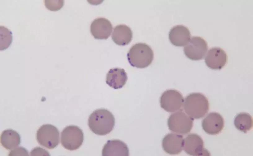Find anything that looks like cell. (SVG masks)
<instances>
[{"label": "cell", "instance_id": "obj_7", "mask_svg": "<svg viewBox=\"0 0 253 156\" xmlns=\"http://www.w3.org/2000/svg\"><path fill=\"white\" fill-rule=\"evenodd\" d=\"M184 102L182 94L175 89L165 91L162 94L160 99L161 108L169 112H173L181 110Z\"/></svg>", "mask_w": 253, "mask_h": 156}, {"label": "cell", "instance_id": "obj_22", "mask_svg": "<svg viewBox=\"0 0 253 156\" xmlns=\"http://www.w3.org/2000/svg\"><path fill=\"white\" fill-rule=\"evenodd\" d=\"M9 156H29L28 151L24 148L19 147L16 148L14 150H11L9 153Z\"/></svg>", "mask_w": 253, "mask_h": 156}, {"label": "cell", "instance_id": "obj_20", "mask_svg": "<svg viewBox=\"0 0 253 156\" xmlns=\"http://www.w3.org/2000/svg\"><path fill=\"white\" fill-rule=\"evenodd\" d=\"M0 50H4L11 45L12 40V33L4 26H0Z\"/></svg>", "mask_w": 253, "mask_h": 156}, {"label": "cell", "instance_id": "obj_13", "mask_svg": "<svg viewBox=\"0 0 253 156\" xmlns=\"http://www.w3.org/2000/svg\"><path fill=\"white\" fill-rule=\"evenodd\" d=\"M183 140L182 136L180 134L169 133L162 139V148L168 154L171 155L179 154L183 149Z\"/></svg>", "mask_w": 253, "mask_h": 156}, {"label": "cell", "instance_id": "obj_2", "mask_svg": "<svg viewBox=\"0 0 253 156\" xmlns=\"http://www.w3.org/2000/svg\"><path fill=\"white\" fill-rule=\"evenodd\" d=\"M184 103L185 113L193 119L202 118L209 110V104L207 98L199 93L189 94L185 98Z\"/></svg>", "mask_w": 253, "mask_h": 156}, {"label": "cell", "instance_id": "obj_11", "mask_svg": "<svg viewBox=\"0 0 253 156\" xmlns=\"http://www.w3.org/2000/svg\"><path fill=\"white\" fill-rule=\"evenodd\" d=\"M227 56L225 52L219 47H213L207 52L205 58L208 67L214 70L222 69L226 64Z\"/></svg>", "mask_w": 253, "mask_h": 156}, {"label": "cell", "instance_id": "obj_14", "mask_svg": "<svg viewBox=\"0 0 253 156\" xmlns=\"http://www.w3.org/2000/svg\"><path fill=\"white\" fill-rule=\"evenodd\" d=\"M191 34L188 28L182 25L173 27L170 31L169 38L170 42L176 46H184L189 41Z\"/></svg>", "mask_w": 253, "mask_h": 156}, {"label": "cell", "instance_id": "obj_12", "mask_svg": "<svg viewBox=\"0 0 253 156\" xmlns=\"http://www.w3.org/2000/svg\"><path fill=\"white\" fill-rule=\"evenodd\" d=\"M113 26L110 21L104 18L94 20L90 26V32L93 37L98 39H106L110 35Z\"/></svg>", "mask_w": 253, "mask_h": 156}, {"label": "cell", "instance_id": "obj_15", "mask_svg": "<svg viewBox=\"0 0 253 156\" xmlns=\"http://www.w3.org/2000/svg\"><path fill=\"white\" fill-rule=\"evenodd\" d=\"M129 150L126 145L118 140L108 141L102 150L103 156H128Z\"/></svg>", "mask_w": 253, "mask_h": 156}, {"label": "cell", "instance_id": "obj_9", "mask_svg": "<svg viewBox=\"0 0 253 156\" xmlns=\"http://www.w3.org/2000/svg\"><path fill=\"white\" fill-rule=\"evenodd\" d=\"M203 145V141L200 136L196 134L191 133L184 139L183 149L190 155H208V151L204 149Z\"/></svg>", "mask_w": 253, "mask_h": 156}, {"label": "cell", "instance_id": "obj_10", "mask_svg": "<svg viewBox=\"0 0 253 156\" xmlns=\"http://www.w3.org/2000/svg\"><path fill=\"white\" fill-rule=\"evenodd\" d=\"M224 120L219 113L212 112L208 114L203 119L202 127L207 134L215 135L220 133L224 128Z\"/></svg>", "mask_w": 253, "mask_h": 156}, {"label": "cell", "instance_id": "obj_21", "mask_svg": "<svg viewBox=\"0 0 253 156\" xmlns=\"http://www.w3.org/2000/svg\"><path fill=\"white\" fill-rule=\"evenodd\" d=\"M44 5L49 10L56 11L60 10L63 7V0H44Z\"/></svg>", "mask_w": 253, "mask_h": 156}, {"label": "cell", "instance_id": "obj_16", "mask_svg": "<svg viewBox=\"0 0 253 156\" xmlns=\"http://www.w3.org/2000/svg\"><path fill=\"white\" fill-rule=\"evenodd\" d=\"M128 79L127 74L123 69L114 68L110 69L107 73L106 82L111 87L118 89L122 88Z\"/></svg>", "mask_w": 253, "mask_h": 156}, {"label": "cell", "instance_id": "obj_6", "mask_svg": "<svg viewBox=\"0 0 253 156\" xmlns=\"http://www.w3.org/2000/svg\"><path fill=\"white\" fill-rule=\"evenodd\" d=\"M36 139L41 145L48 149H53L59 143V132L53 125L44 124L38 130Z\"/></svg>", "mask_w": 253, "mask_h": 156}, {"label": "cell", "instance_id": "obj_4", "mask_svg": "<svg viewBox=\"0 0 253 156\" xmlns=\"http://www.w3.org/2000/svg\"><path fill=\"white\" fill-rule=\"evenodd\" d=\"M84 140V134L79 127L74 125L66 127L61 134V143L66 149L73 150L78 149Z\"/></svg>", "mask_w": 253, "mask_h": 156}, {"label": "cell", "instance_id": "obj_3", "mask_svg": "<svg viewBox=\"0 0 253 156\" xmlns=\"http://www.w3.org/2000/svg\"><path fill=\"white\" fill-rule=\"evenodd\" d=\"M127 59L132 67L143 68L151 64L153 53L150 46L145 43H139L133 45L127 55Z\"/></svg>", "mask_w": 253, "mask_h": 156}, {"label": "cell", "instance_id": "obj_5", "mask_svg": "<svg viewBox=\"0 0 253 156\" xmlns=\"http://www.w3.org/2000/svg\"><path fill=\"white\" fill-rule=\"evenodd\" d=\"M193 119L180 110L170 116L167 120V125L171 131L185 134L192 129Z\"/></svg>", "mask_w": 253, "mask_h": 156}, {"label": "cell", "instance_id": "obj_19", "mask_svg": "<svg viewBox=\"0 0 253 156\" xmlns=\"http://www.w3.org/2000/svg\"><path fill=\"white\" fill-rule=\"evenodd\" d=\"M234 125L238 130L245 133H246L252 128V117L248 113H240L235 118Z\"/></svg>", "mask_w": 253, "mask_h": 156}, {"label": "cell", "instance_id": "obj_17", "mask_svg": "<svg viewBox=\"0 0 253 156\" xmlns=\"http://www.w3.org/2000/svg\"><path fill=\"white\" fill-rule=\"evenodd\" d=\"M132 36V30L129 27L125 25L120 24L116 26L113 29L111 37L116 44L124 46L131 42Z\"/></svg>", "mask_w": 253, "mask_h": 156}, {"label": "cell", "instance_id": "obj_18", "mask_svg": "<svg viewBox=\"0 0 253 156\" xmlns=\"http://www.w3.org/2000/svg\"><path fill=\"white\" fill-rule=\"evenodd\" d=\"M1 143L6 149L11 150L20 144V137L18 133L13 130H6L1 134Z\"/></svg>", "mask_w": 253, "mask_h": 156}, {"label": "cell", "instance_id": "obj_1", "mask_svg": "<svg viewBox=\"0 0 253 156\" xmlns=\"http://www.w3.org/2000/svg\"><path fill=\"white\" fill-rule=\"evenodd\" d=\"M115 124L113 115L109 110L104 109L94 111L90 115L88 123L91 130L100 136L109 133L113 129Z\"/></svg>", "mask_w": 253, "mask_h": 156}, {"label": "cell", "instance_id": "obj_8", "mask_svg": "<svg viewBox=\"0 0 253 156\" xmlns=\"http://www.w3.org/2000/svg\"><path fill=\"white\" fill-rule=\"evenodd\" d=\"M208 50L206 41L199 37H193L184 48L186 56L190 59L198 60L205 57Z\"/></svg>", "mask_w": 253, "mask_h": 156}, {"label": "cell", "instance_id": "obj_23", "mask_svg": "<svg viewBox=\"0 0 253 156\" xmlns=\"http://www.w3.org/2000/svg\"><path fill=\"white\" fill-rule=\"evenodd\" d=\"M30 155L31 156H50L47 151L40 147H36L32 150L30 152Z\"/></svg>", "mask_w": 253, "mask_h": 156}]
</instances>
